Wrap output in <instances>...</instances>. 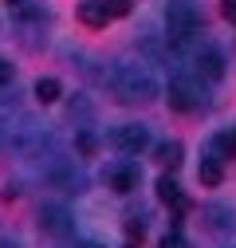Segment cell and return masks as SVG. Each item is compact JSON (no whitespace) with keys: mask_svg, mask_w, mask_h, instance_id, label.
Here are the masks:
<instances>
[{"mask_svg":"<svg viewBox=\"0 0 236 248\" xmlns=\"http://www.w3.org/2000/svg\"><path fill=\"white\" fill-rule=\"evenodd\" d=\"M217 150L228 154V158H236V134H217Z\"/></svg>","mask_w":236,"mask_h":248,"instance_id":"16","label":"cell"},{"mask_svg":"<svg viewBox=\"0 0 236 248\" xmlns=\"http://www.w3.org/2000/svg\"><path fill=\"white\" fill-rule=\"evenodd\" d=\"M12 79H16V67L8 59H0V87H12Z\"/></svg>","mask_w":236,"mask_h":248,"instance_id":"18","label":"cell"},{"mask_svg":"<svg viewBox=\"0 0 236 248\" xmlns=\"http://www.w3.org/2000/svg\"><path fill=\"white\" fill-rule=\"evenodd\" d=\"M205 217H209L213 229H232V225H236V213H232L228 205H209V209H205Z\"/></svg>","mask_w":236,"mask_h":248,"instance_id":"12","label":"cell"},{"mask_svg":"<svg viewBox=\"0 0 236 248\" xmlns=\"http://www.w3.org/2000/svg\"><path fill=\"white\" fill-rule=\"evenodd\" d=\"M142 240H146V221H126V248H142Z\"/></svg>","mask_w":236,"mask_h":248,"instance_id":"15","label":"cell"},{"mask_svg":"<svg viewBox=\"0 0 236 248\" xmlns=\"http://www.w3.org/2000/svg\"><path fill=\"white\" fill-rule=\"evenodd\" d=\"M193 71H197V79H205V83L224 79V55H221L217 47H201V51L193 55Z\"/></svg>","mask_w":236,"mask_h":248,"instance_id":"7","label":"cell"},{"mask_svg":"<svg viewBox=\"0 0 236 248\" xmlns=\"http://www.w3.org/2000/svg\"><path fill=\"white\" fill-rule=\"evenodd\" d=\"M106 8H110V16H126L130 12V0H106Z\"/></svg>","mask_w":236,"mask_h":248,"instance_id":"20","label":"cell"},{"mask_svg":"<svg viewBox=\"0 0 236 248\" xmlns=\"http://www.w3.org/2000/svg\"><path fill=\"white\" fill-rule=\"evenodd\" d=\"M79 20L87 28H106V20H110L106 0H79Z\"/></svg>","mask_w":236,"mask_h":248,"instance_id":"9","label":"cell"},{"mask_svg":"<svg viewBox=\"0 0 236 248\" xmlns=\"http://www.w3.org/2000/svg\"><path fill=\"white\" fill-rule=\"evenodd\" d=\"M44 177L55 185V189H63V193H83L87 189V173L71 158H51L47 170H44Z\"/></svg>","mask_w":236,"mask_h":248,"instance_id":"4","label":"cell"},{"mask_svg":"<svg viewBox=\"0 0 236 248\" xmlns=\"http://www.w3.org/2000/svg\"><path fill=\"white\" fill-rule=\"evenodd\" d=\"M158 197L165 201V205H173L177 213H185V197H181V185H177L169 173L165 177H158Z\"/></svg>","mask_w":236,"mask_h":248,"instance_id":"10","label":"cell"},{"mask_svg":"<svg viewBox=\"0 0 236 248\" xmlns=\"http://www.w3.org/2000/svg\"><path fill=\"white\" fill-rule=\"evenodd\" d=\"M106 83H110V95L118 103H150L158 95L154 75L146 71L142 63H114L110 75H106Z\"/></svg>","mask_w":236,"mask_h":248,"instance_id":"1","label":"cell"},{"mask_svg":"<svg viewBox=\"0 0 236 248\" xmlns=\"http://www.w3.org/2000/svg\"><path fill=\"white\" fill-rule=\"evenodd\" d=\"M75 146H79V154H95V134H87V130H83V134L75 138Z\"/></svg>","mask_w":236,"mask_h":248,"instance_id":"19","label":"cell"},{"mask_svg":"<svg viewBox=\"0 0 236 248\" xmlns=\"http://www.w3.org/2000/svg\"><path fill=\"white\" fill-rule=\"evenodd\" d=\"M224 16H228V20L236 24V0H224Z\"/></svg>","mask_w":236,"mask_h":248,"instance_id":"21","label":"cell"},{"mask_svg":"<svg viewBox=\"0 0 236 248\" xmlns=\"http://www.w3.org/2000/svg\"><path fill=\"white\" fill-rule=\"evenodd\" d=\"M0 248H20V244L16 240H0Z\"/></svg>","mask_w":236,"mask_h":248,"instance_id":"23","label":"cell"},{"mask_svg":"<svg viewBox=\"0 0 236 248\" xmlns=\"http://www.w3.org/2000/svg\"><path fill=\"white\" fill-rule=\"evenodd\" d=\"M40 229H44L47 236H71L75 221H71V213H67V205H55V201H44V205H40Z\"/></svg>","mask_w":236,"mask_h":248,"instance_id":"6","label":"cell"},{"mask_svg":"<svg viewBox=\"0 0 236 248\" xmlns=\"http://www.w3.org/2000/svg\"><path fill=\"white\" fill-rule=\"evenodd\" d=\"M197 177H201V185H221L224 170H221V158H217V154L201 158V166H197Z\"/></svg>","mask_w":236,"mask_h":248,"instance_id":"11","label":"cell"},{"mask_svg":"<svg viewBox=\"0 0 236 248\" xmlns=\"http://www.w3.org/2000/svg\"><path fill=\"white\" fill-rule=\"evenodd\" d=\"M4 130H8V126H4V118H0V146H4Z\"/></svg>","mask_w":236,"mask_h":248,"instance_id":"24","label":"cell"},{"mask_svg":"<svg viewBox=\"0 0 236 248\" xmlns=\"http://www.w3.org/2000/svg\"><path fill=\"white\" fill-rule=\"evenodd\" d=\"M59 95H63L59 79H40V83H36V99H40V103H55Z\"/></svg>","mask_w":236,"mask_h":248,"instance_id":"13","label":"cell"},{"mask_svg":"<svg viewBox=\"0 0 236 248\" xmlns=\"http://www.w3.org/2000/svg\"><path fill=\"white\" fill-rule=\"evenodd\" d=\"M158 162L162 166H177L181 162V142H162L158 146Z\"/></svg>","mask_w":236,"mask_h":248,"instance_id":"14","label":"cell"},{"mask_svg":"<svg viewBox=\"0 0 236 248\" xmlns=\"http://www.w3.org/2000/svg\"><path fill=\"white\" fill-rule=\"evenodd\" d=\"M158 248H189V244H185V236H181V232H169V236H162V240H158Z\"/></svg>","mask_w":236,"mask_h":248,"instance_id":"17","label":"cell"},{"mask_svg":"<svg viewBox=\"0 0 236 248\" xmlns=\"http://www.w3.org/2000/svg\"><path fill=\"white\" fill-rule=\"evenodd\" d=\"M197 32H201L197 8L189 4V0H169V4H165V36H169V44L185 47V44H193Z\"/></svg>","mask_w":236,"mask_h":248,"instance_id":"2","label":"cell"},{"mask_svg":"<svg viewBox=\"0 0 236 248\" xmlns=\"http://www.w3.org/2000/svg\"><path fill=\"white\" fill-rule=\"evenodd\" d=\"M165 99H169L173 110L193 114V110H205V107H209V91H205V79H197V75H173Z\"/></svg>","mask_w":236,"mask_h":248,"instance_id":"3","label":"cell"},{"mask_svg":"<svg viewBox=\"0 0 236 248\" xmlns=\"http://www.w3.org/2000/svg\"><path fill=\"white\" fill-rule=\"evenodd\" d=\"M106 181H110L114 193H134L138 189V166L134 162H118V166L106 170Z\"/></svg>","mask_w":236,"mask_h":248,"instance_id":"8","label":"cell"},{"mask_svg":"<svg viewBox=\"0 0 236 248\" xmlns=\"http://www.w3.org/2000/svg\"><path fill=\"white\" fill-rule=\"evenodd\" d=\"M75 248H103V244H95V240H83V244H75Z\"/></svg>","mask_w":236,"mask_h":248,"instance_id":"22","label":"cell"},{"mask_svg":"<svg viewBox=\"0 0 236 248\" xmlns=\"http://www.w3.org/2000/svg\"><path fill=\"white\" fill-rule=\"evenodd\" d=\"M110 142H114V150H118V154L134 158V154H142L146 146H150V130H146L142 122H122V126H114Z\"/></svg>","mask_w":236,"mask_h":248,"instance_id":"5","label":"cell"},{"mask_svg":"<svg viewBox=\"0 0 236 248\" xmlns=\"http://www.w3.org/2000/svg\"><path fill=\"white\" fill-rule=\"evenodd\" d=\"M8 4H20V0H8Z\"/></svg>","mask_w":236,"mask_h":248,"instance_id":"25","label":"cell"}]
</instances>
